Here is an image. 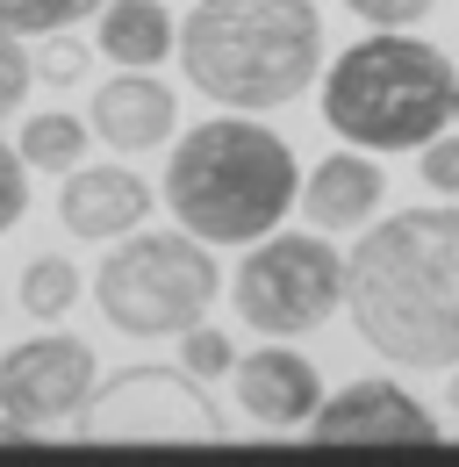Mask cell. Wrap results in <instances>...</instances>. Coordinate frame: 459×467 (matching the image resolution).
<instances>
[{
  "mask_svg": "<svg viewBox=\"0 0 459 467\" xmlns=\"http://www.w3.org/2000/svg\"><path fill=\"white\" fill-rule=\"evenodd\" d=\"M352 331L388 367H459V209H402L344 259Z\"/></svg>",
  "mask_w": 459,
  "mask_h": 467,
  "instance_id": "cell-1",
  "label": "cell"
},
{
  "mask_svg": "<svg viewBox=\"0 0 459 467\" xmlns=\"http://www.w3.org/2000/svg\"><path fill=\"white\" fill-rule=\"evenodd\" d=\"M323 58L316 0H194L179 22V65L216 109L259 116L294 101Z\"/></svg>",
  "mask_w": 459,
  "mask_h": 467,
  "instance_id": "cell-2",
  "label": "cell"
},
{
  "mask_svg": "<svg viewBox=\"0 0 459 467\" xmlns=\"http://www.w3.org/2000/svg\"><path fill=\"white\" fill-rule=\"evenodd\" d=\"M301 202V166L280 130L244 116H216L172 144L166 209L209 244H259L280 231V216Z\"/></svg>",
  "mask_w": 459,
  "mask_h": 467,
  "instance_id": "cell-3",
  "label": "cell"
},
{
  "mask_svg": "<svg viewBox=\"0 0 459 467\" xmlns=\"http://www.w3.org/2000/svg\"><path fill=\"white\" fill-rule=\"evenodd\" d=\"M459 72L409 29H373L323 72V122L359 151H423L453 122Z\"/></svg>",
  "mask_w": 459,
  "mask_h": 467,
  "instance_id": "cell-4",
  "label": "cell"
},
{
  "mask_svg": "<svg viewBox=\"0 0 459 467\" xmlns=\"http://www.w3.org/2000/svg\"><path fill=\"white\" fill-rule=\"evenodd\" d=\"M216 295H223V274L209 259V237H194L187 223L122 237L101 259V274H94L101 317L115 331H129V338H166V331L201 324Z\"/></svg>",
  "mask_w": 459,
  "mask_h": 467,
  "instance_id": "cell-5",
  "label": "cell"
},
{
  "mask_svg": "<svg viewBox=\"0 0 459 467\" xmlns=\"http://www.w3.org/2000/svg\"><path fill=\"white\" fill-rule=\"evenodd\" d=\"M230 302L251 331L266 338H301L316 324H331L344 309V259L309 231H280L259 237L230 281Z\"/></svg>",
  "mask_w": 459,
  "mask_h": 467,
  "instance_id": "cell-6",
  "label": "cell"
},
{
  "mask_svg": "<svg viewBox=\"0 0 459 467\" xmlns=\"http://www.w3.org/2000/svg\"><path fill=\"white\" fill-rule=\"evenodd\" d=\"M72 431L101 446H209L223 439V417L209 403V381H194L187 367H122L87 396Z\"/></svg>",
  "mask_w": 459,
  "mask_h": 467,
  "instance_id": "cell-7",
  "label": "cell"
},
{
  "mask_svg": "<svg viewBox=\"0 0 459 467\" xmlns=\"http://www.w3.org/2000/svg\"><path fill=\"white\" fill-rule=\"evenodd\" d=\"M101 389V374H94V352L79 346V338H22V346L0 359V417L15 424V431H51V424H72L87 396Z\"/></svg>",
  "mask_w": 459,
  "mask_h": 467,
  "instance_id": "cell-8",
  "label": "cell"
},
{
  "mask_svg": "<svg viewBox=\"0 0 459 467\" xmlns=\"http://www.w3.org/2000/svg\"><path fill=\"white\" fill-rule=\"evenodd\" d=\"M323 446H438V417L402 381H352L309 417Z\"/></svg>",
  "mask_w": 459,
  "mask_h": 467,
  "instance_id": "cell-9",
  "label": "cell"
},
{
  "mask_svg": "<svg viewBox=\"0 0 459 467\" xmlns=\"http://www.w3.org/2000/svg\"><path fill=\"white\" fill-rule=\"evenodd\" d=\"M144 216H151V187L129 173V166H87L79 159L65 173V187H57V223L72 237H87V244L144 231Z\"/></svg>",
  "mask_w": 459,
  "mask_h": 467,
  "instance_id": "cell-10",
  "label": "cell"
},
{
  "mask_svg": "<svg viewBox=\"0 0 459 467\" xmlns=\"http://www.w3.org/2000/svg\"><path fill=\"white\" fill-rule=\"evenodd\" d=\"M172 122H179V101L151 65H122L108 87H94V137L108 151H158L172 144Z\"/></svg>",
  "mask_w": 459,
  "mask_h": 467,
  "instance_id": "cell-11",
  "label": "cell"
},
{
  "mask_svg": "<svg viewBox=\"0 0 459 467\" xmlns=\"http://www.w3.org/2000/svg\"><path fill=\"white\" fill-rule=\"evenodd\" d=\"M230 381H237V403H244V417L259 431H294V424H309L323 410L316 367L287 346H266V352H251V359H237Z\"/></svg>",
  "mask_w": 459,
  "mask_h": 467,
  "instance_id": "cell-12",
  "label": "cell"
},
{
  "mask_svg": "<svg viewBox=\"0 0 459 467\" xmlns=\"http://www.w3.org/2000/svg\"><path fill=\"white\" fill-rule=\"evenodd\" d=\"M381 202H388V173L373 166V151H331L301 180V209L316 231H359V223H373Z\"/></svg>",
  "mask_w": 459,
  "mask_h": 467,
  "instance_id": "cell-13",
  "label": "cell"
},
{
  "mask_svg": "<svg viewBox=\"0 0 459 467\" xmlns=\"http://www.w3.org/2000/svg\"><path fill=\"white\" fill-rule=\"evenodd\" d=\"M179 44L166 0H101V58L115 65H158Z\"/></svg>",
  "mask_w": 459,
  "mask_h": 467,
  "instance_id": "cell-14",
  "label": "cell"
},
{
  "mask_svg": "<svg viewBox=\"0 0 459 467\" xmlns=\"http://www.w3.org/2000/svg\"><path fill=\"white\" fill-rule=\"evenodd\" d=\"M22 159H29V173H72L87 159V122L65 116V109L29 116L22 122Z\"/></svg>",
  "mask_w": 459,
  "mask_h": 467,
  "instance_id": "cell-15",
  "label": "cell"
},
{
  "mask_svg": "<svg viewBox=\"0 0 459 467\" xmlns=\"http://www.w3.org/2000/svg\"><path fill=\"white\" fill-rule=\"evenodd\" d=\"M79 288H87V281H79V266H72V259H57V252H44V259H29V266H22V309H29L36 324H57V317L79 302Z\"/></svg>",
  "mask_w": 459,
  "mask_h": 467,
  "instance_id": "cell-16",
  "label": "cell"
},
{
  "mask_svg": "<svg viewBox=\"0 0 459 467\" xmlns=\"http://www.w3.org/2000/svg\"><path fill=\"white\" fill-rule=\"evenodd\" d=\"M87 15H101V0H0V29L22 36V44H36L51 29H72Z\"/></svg>",
  "mask_w": 459,
  "mask_h": 467,
  "instance_id": "cell-17",
  "label": "cell"
},
{
  "mask_svg": "<svg viewBox=\"0 0 459 467\" xmlns=\"http://www.w3.org/2000/svg\"><path fill=\"white\" fill-rule=\"evenodd\" d=\"M179 367H187L194 381H223L230 367H237V346H230L216 324H187V331H179Z\"/></svg>",
  "mask_w": 459,
  "mask_h": 467,
  "instance_id": "cell-18",
  "label": "cell"
},
{
  "mask_svg": "<svg viewBox=\"0 0 459 467\" xmlns=\"http://www.w3.org/2000/svg\"><path fill=\"white\" fill-rule=\"evenodd\" d=\"M44 51H36V79H51V87H72V79H87V44H72V29H51V36H36Z\"/></svg>",
  "mask_w": 459,
  "mask_h": 467,
  "instance_id": "cell-19",
  "label": "cell"
},
{
  "mask_svg": "<svg viewBox=\"0 0 459 467\" xmlns=\"http://www.w3.org/2000/svg\"><path fill=\"white\" fill-rule=\"evenodd\" d=\"M22 166H29L22 144L0 137V231H15V223L29 216V173H22Z\"/></svg>",
  "mask_w": 459,
  "mask_h": 467,
  "instance_id": "cell-20",
  "label": "cell"
},
{
  "mask_svg": "<svg viewBox=\"0 0 459 467\" xmlns=\"http://www.w3.org/2000/svg\"><path fill=\"white\" fill-rule=\"evenodd\" d=\"M29 79H36V65H29V51H22V36H7V29H0V116H15V109H22Z\"/></svg>",
  "mask_w": 459,
  "mask_h": 467,
  "instance_id": "cell-21",
  "label": "cell"
},
{
  "mask_svg": "<svg viewBox=\"0 0 459 467\" xmlns=\"http://www.w3.org/2000/svg\"><path fill=\"white\" fill-rule=\"evenodd\" d=\"M423 187H431V194H445V202H459V137L438 130V137L423 144Z\"/></svg>",
  "mask_w": 459,
  "mask_h": 467,
  "instance_id": "cell-22",
  "label": "cell"
},
{
  "mask_svg": "<svg viewBox=\"0 0 459 467\" xmlns=\"http://www.w3.org/2000/svg\"><path fill=\"white\" fill-rule=\"evenodd\" d=\"M344 7H352L359 22H373V29H416L438 0H344Z\"/></svg>",
  "mask_w": 459,
  "mask_h": 467,
  "instance_id": "cell-23",
  "label": "cell"
},
{
  "mask_svg": "<svg viewBox=\"0 0 459 467\" xmlns=\"http://www.w3.org/2000/svg\"><path fill=\"white\" fill-rule=\"evenodd\" d=\"M445 403H453V410H459V367H453V396H445Z\"/></svg>",
  "mask_w": 459,
  "mask_h": 467,
  "instance_id": "cell-24",
  "label": "cell"
},
{
  "mask_svg": "<svg viewBox=\"0 0 459 467\" xmlns=\"http://www.w3.org/2000/svg\"><path fill=\"white\" fill-rule=\"evenodd\" d=\"M453 116H459V94H453Z\"/></svg>",
  "mask_w": 459,
  "mask_h": 467,
  "instance_id": "cell-25",
  "label": "cell"
}]
</instances>
